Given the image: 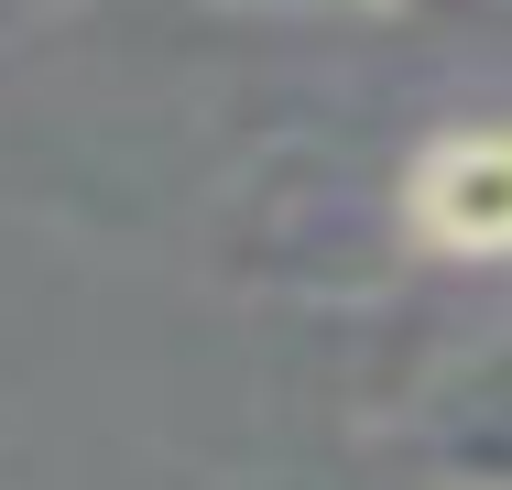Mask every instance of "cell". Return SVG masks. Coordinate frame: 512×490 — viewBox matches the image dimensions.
Wrapping results in <instances>:
<instances>
[{"instance_id":"cell-3","label":"cell","mask_w":512,"mask_h":490,"mask_svg":"<svg viewBox=\"0 0 512 490\" xmlns=\"http://www.w3.org/2000/svg\"><path fill=\"white\" fill-rule=\"evenodd\" d=\"M251 11H349V0H251Z\"/></svg>"},{"instance_id":"cell-1","label":"cell","mask_w":512,"mask_h":490,"mask_svg":"<svg viewBox=\"0 0 512 490\" xmlns=\"http://www.w3.org/2000/svg\"><path fill=\"white\" fill-rule=\"evenodd\" d=\"M404 436H414V458L447 490H512V327L480 338V349H458V360L425 382Z\"/></svg>"},{"instance_id":"cell-2","label":"cell","mask_w":512,"mask_h":490,"mask_svg":"<svg viewBox=\"0 0 512 490\" xmlns=\"http://www.w3.org/2000/svg\"><path fill=\"white\" fill-rule=\"evenodd\" d=\"M414 229L458 262H512V131H447L414 164Z\"/></svg>"}]
</instances>
